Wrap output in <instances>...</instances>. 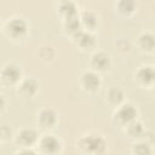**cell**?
Returning a JSON list of instances; mask_svg holds the SVG:
<instances>
[{"instance_id":"6da1fadb","label":"cell","mask_w":155,"mask_h":155,"mask_svg":"<svg viewBox=\"0 0 155 155\" xmlns=\"http://www.w3.org/2000/svg\"><path fill=\"white\" fill-rule=\"evenodd\" d=\"M80 148L90 155H101L105 149V143L102 137L90 134L80 140Z\"/></svg>"},{"instance_id":"7a4b0ae2","label":"cell","mask_w":155,"mask_h":155,"mask_svg":"<svg viewBox=\"0 0 155 155\" xmlns=\"http://www.w3.org/2000/svg\"><path fill=\"white\" fill-rule=\"evenodd\" d=\"M115 116H116V119H117L120 122H122V124H130V122L133 121L134 117L137 116V110H136V108H134L132 104L126 103V104L121 105V107L117 109Z\"/></svg>"},{"instance_id":"3957f363","label":"cell","mask_w":155,"mask_h":155,"mask_svg":"<svg viewBox=\"0 0 155 155\" xmlns=\"http://www.w3.org/2000/svg\"><path fill=\"white\" fill-rule=\"evenodd\" d=\"M40 148L41 150L47 155H54L61 149L59 140L53 136H45L40 140Z\"/></svg>"},{"instance_id":"277c9868","label":"cell","mask_w":155,"mask_h":155,"mask_svg":"<svg viewBox=\"0 0 155 155\" xmlns=\"http://www.w3.org/2000/svg\"><path fill=\"white\" fill-rule=\"evenodd\" d=\"M21 76V70L19 68L13 64V63H10V64H6L2 70H1V80L6 84H13L16 82Z\"/></svg>"},{"instance_id":"5b68a950","label":"cell","mask_w":155,"mask_h":155,"mask_svg":"<svg viewBox=\"0 0 155 155\" xmlns=\"http://www.w3.org/2000/svg\"><path fill=\"white\" fill-rule=\"evenodd\" d=\"M7 31L13 38H21L27 31V23L22 18H13L7 23Z\"/></svg>"},{"instance_id":"8992f818","label":"cell","mask_w":155,"mask_h":155,"mask_svg":"<svg viewBox=\"0 0 155 155\" xmlns=\"http://www.w3.org/2000/svg\"><path fill=\"white\" fill-rule=\"evenodd\" d=\"M82 86L88 91H94L99 86V76L93 71H87L82 75Z\"/></svg>"},{"instance_id":"52a82bcc","label":"cell","mask_w":155,"mask_h":155,"mask_svg":"<svg viewBox=\"0 0 155 155\" xmlns=\"http://www.w3.org/2000/svg\"><path fill=\"white\" fill-rule=\"evenodd\" d=\"M36 138H38V134L33 128H24L18 133L17 140L19 144L28 147V145H31L36 140Z\"/></svg>"},{"instance_id":"ba28073f","label":"cell","mask_w":155,"mask_h":155,"mask_svg":"<svg viewBox=\"0 0 155 155\" xmlns=\"http://www.w3.org/2000/svg\"><path fill=\"white\" fill-rule=\"evenodd\" d=\"M109 56L104 52H98L94 53L92 59H91V64L93 68H96L97 70H105L109 67Z\"/></svg>"},{"instance_id":"9c48e42d","label":"cell","mask_w":155,"mask_h":155,"mask_svg":"<svg viewBox=\"0 0 155 155\" xmlns=\"http://www.w3.org/2000/svg\"><path fill=\"white\" fill-rule=\"evenodd\" d=\"M39 122L44 127H51L56 122V113L52 109H44L39 114Z\"/></svg>"},{"instance_id":"30bf717a","label":"cell","mask_w":155,"mask_h":155,"mask_svg":"<svg viewBox=\"0 0 155 155\" xmlns=\"http://www.w3.org/2000/svg\"><path fill=\"white\" fill-rule=\"evenodd\" d=\"M74 38H75L76 42H78L80 46H82V47H90V46H92L93 42H94L93 36H92L90 33L84 31V30H81V29L74 34Z\"/></svg>"},{"instance_id":"8fae6325","label":"cell","mask_w":155,"mask_h":155,"mask_svg":"<svg viewBox=\"0 0 155 155\" xmlns=\"http://www.w3.org/2000/svg\"><path fill=\"white\" fill-rule=\"evenodd\" d=\"M137 78L143 84H151L154 80V69L153 67H143L138 70Z\"/></svg>"},{"instance_id":"7c38bea8","label":"cell","mask_w":155,"mask_h":155,"mask_svg":"<svg viewBox=\"0 0 155 155\" xmlns=\"http://www.w3.org/2000/svg\"><path fill=\"white\" fill-rule=\"evenodd\" d=\"M36 90H38V84L34 79H27L21 85V91L25 96H33L36 92Z\"/></svg>"},{"instance_id":"4fadbf2b","label":"cell","mask_w":155,"mask_h":155,"mask_svg":"<svg viewBox=\"0 0 155 155\" xmlns=\"http://www.w3.org/2000/svg\"><path fill=\"white\" fill-rule=\"evenodd\" d=\"M59 10L62 13L65 15V18L71 17V16H76V7L74 5V2L71 1H63L59 4Z\"/></svg>"},{"instance_id":"5bb4252c","label":"cell","mask_w":155,"mask_h":155,"mask_svg":"<svg viewBox=\"0 0 155 155\" xmlns=\"http://www.w3.org/2000/svg\"><path fill=\"white\" fill-rule=\"evenodd\" d=\"M108 98L111 103L114 104H117L122 101L124 98V92L120 87H111L109 91H108Z\"/></svg>"},{"instance_id":"9a60e30c","label":"cell","mask_w":155,"mask_h":155,"mask_svg":"<svg viewBox=\"0 0 155 155\" xmlns=\"http://www.w3.org/2000/svg\"><path fill=\"white\" fill-rule=\"evenodd\" d=\"M127 132L131 137H140L143 134V126L138 121H131L127 127Z\"/></svg>"},{"instance_id":"2e32d148","label":"cell","mask_w":155,"mask_h":155,"mask_svg":"<svg viewBox=\"0 0 155 155\" xmlns=\"http://www.w3.org/2000/svg\"><path fill=\"white\" fill-rule=\"evenodd\" d=\"M65 28L67 30L71 31V33H76L80 30V19L78 18V16H71L65 18Z\"/></svg>"},{"instance_id":"e0dca14e","label":"cell","mask_w":155,"mask_h":155,"mask_svg":"<svg viewBox=\"0 0 155 155\" xmlns=\"http://www.w3.org/2000/svg\"><path fill=\"white\" fill-rule=\"evenodd\" d=\"M81 22L87 27V28H93L97 24V18L94 16V13L90 12V11H85L81 16Z\"/></svg>"},{"instance_id":"ac0fdd59","label":"cell","mask_w":155,"mask_h":155,"mask_svg":"<svg viewBox=\"0 0 155 155\" xmlns=\"http://www.w3.org/2000/svg\"><path fill=\"white\" fill-rule=\"evenodd\" d=\"M133 153L134 155H150L151 149L148 143H137L133 147Z\"/></svg>"},{"instance_id":"d6986e66","label":"cell","mask_w":155,"mask_h":155,"mask_svg":"<svg viewBox=\"0 0 155 155\" xmlns=\"http://www.w3.org/2000/svg\"><path fill=\"white\" fill-rule=\"evenodd\" d=\"M140 45L145 50H153L154 47V36L150 33H145L140 36Z\"/></svg>"},{"instance_id":"ffe728a7","label":"cell","mask_w":155,"mask_h":155,"mask_svg":"<svg viewBox=\"0 0 155 155\" xmlns=\"http://www.w3.org/2000/svg\"><path fill=\"white\" fill-rule=\"evenodd\" d=\"M117 7H119V10H120L121 12H124V13H130V12H132L133 8H134V2L131 1V0H122V1H120V2L117 4Z\"/></svg>"},{"instance_id":"44dd1931","label":"cell","mask_w":155,"mask_h":155,"mask_svg":"<svg viewBox=\"0 0 155 155\" xmlns=\"http://www.w3.org/2000/svg\"><path fill=\"white\" fill-rule=\"evenodd\" d=\"M8 137H11V128H8L5 125L0 126V138L1 139H7Z\"/></svg>"},{"instance_id":"7402d4cb","label":"cell","mask_w":155,"mask_h":155,"mask_svg":"<svg viewBox=\"0 0 155 155\" xmlns=\"http://www.w3.org/2000/svg\"><path fill=\"white\" fill-rule=\"evenodd\" d=\"M18 155H36L35 151H33L31 149H23L22 151L18 153Z\"/></svg>"},{"instance_id":"603a6c76","label":"cell","mask_w":155,"mask_h":155,"mask_svg":"<svg viewBox=\"0 0 155 155\" xmlns=\"http://www.w3.org/2000/svg\"><path fill=\"white\" fill-rule=\"evenodd\" d=\"M2 104H4V98H2V96L0 94V108L2 107Z\"/></svg>"}]
</instances>
